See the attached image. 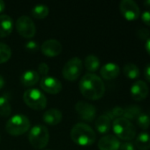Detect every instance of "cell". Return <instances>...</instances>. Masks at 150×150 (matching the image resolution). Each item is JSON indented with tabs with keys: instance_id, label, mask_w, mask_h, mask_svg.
Here are the masks:
<instances>
[{
	"instance_id": "ab89813d",
	"label": "cell",
	"mask_w": 150,
	"mask_h": 150,
	"mask_svg": "<svg viewBox=\"0 0 150 150\" xmlns=\"http://www.w3.org/2000/svg\"><path fill=\"white\" fill-rule=\"evenodd\" d=\"M43 150H44V149H43ZM45 150H48V149H45Z\"/></svg>"
},
{
	"instance_id": "603a6c76",
	"label": "cell",
	"mask_w": 150,
	"mask_h": 150,
	"mask_svg": "<svg viewBox=\"0 0 150 150\" xmlns=\"http://www.w3.org/2000/svg\"><path fill=\"white\" fill-rule=\"evenodd\" d=\"M124 75L129 79H137L140 76V69L134 63H126L123 68Z\"/></svg>"
},
{
	"instance_id": "83f0119b",
	"label": "cell",
	"mask_w": 150,
	"mask_h": 150,
	"mask_svg": "<svg viewBox=\"0 0 150 150\" xmlns=\"http://www.w3.org/2000/svg\"><path fill=\"white\" fill-rule=\"evenodd\" d=\"M107 115L109 116V118H110L111 120L113 119V118H116V119L121 118V117H123V115H124V108H122V107H120V106H116V107H114V108L111 110V112H110Z\"/></svg>"
},
{
	"instance_id": "cb8c5ba5",
	"label": "cell",
	"mask_w": 150,
	"mask_h": 150,
	"mask_svg": "<svg viewBox=\"0 0 150 150\" xmlns=\"http://www.w3.org/2000/svg\"><path fill=\"white\" fill-rule=\"evenodd\" d=\"M50 13V9L45 4H36L31 10V14L37 19H42L46 18Z\"/></svg>"
},
{
	"instance_id": "d4e9b609",
	"label": "cell",
	"mask_w": 150,
	"mask_h": 150,
	"mask_svg": "<svg viewBox=\"0 0 150 150\" xmlns=\"http://www.w3.org/2000/svg\"><path fill=\"white\" fill-rule=\"evenodd\" d=\"M11 113V106L9 99L2 96L0 97V115L3 117H8Z\"/></svg>"
},
{
	"instance_id": "4dcf8cb0",
	"label": "cell",
	"mask_w": 150,
	"mask_h": 150,
	"mask_svg": "<svg viewBox=\"0 0 150 150\" xmlns=\"http://www.w3.org/2000/svg\"><path fill=\"white\" fill-rule=\"evenodd\" d=\"M25 47L27 50L30 51V52H35L39 49V46L37 44L36 41H34V40H29L26 43L25 45Z\"/></svg>"
},
{
	"instance_id": "52a82bcc",
	"label": "cell",
	"mask_w": 150,
	"mask_h": 150,
	"mask_svg": "<svg viewBox=\"0 0 150 150\" xmlns=\"http://www.w3.org/2000/svg\"><path fill=\"white\" fill-rule=\"evenodd\" d=\"M82 61L79 57H73L64 65L62 75L68 81H75L80 77L82 72Z\"/></svg>"
},
{
	"instance_id": "f35d334b",
	"label": "cell",
	"mask_w": 150,
	"mask_h": 150,
	"mask_svg": "<svg viewBox=\"0 0 150 150\" xmlns=\"http://www.w3.org/2000/svg\"><path fill=\"white\" fill-rule=\"evenodd\" d=\"M0 143H1V136H0Z\"/></svg>"
},
{
	"instance_id": "8d00e7d4",
	"label": "cell",
	"mask_w": 150,
	"mask_h": 150,
	"mask_svg": "<svg viewBox=\"0 0 150 150\" xmlns=\"http://www.w3.org/2000/svg\"><path fill=\"white\" fill-rule=\"evenodd\" d=\"M4 7H5L4 2L3 0H0V12H2L4 10Z\"/></svg>"
},
{
	"instance_id": "7c38bea8",
	"label": "cell",
	"mask_w": 150,
	"mask_h": 150,
	"mask_svg": "<svg viewBox=\"0 0 150 150\" xmlns=\"http://www.w3.org/2000/svg\"><path fill=\"white\" fill-rule=\"evenodd\" d=\"M40 86L43 91L50 94H57L62 91V83L53 76H43L40 81Z\"/></svg>"
},
{
	"instance_id": "30bf717a",
	"label": "cell",
	"mask_w": 150,
	"mask_h": 150,
	"mask_svg": "<svg viewBox=\"0 0 150 150\" xmlns=\"http://www.w3.org/2000/svg\"><path fill=\"white\" fill-rule=\"evenodd\" d=\"M75 110L82 120L92 122L96 116V108L85 101H79L75 105Z\"/></svg>"
},
{
	"instance_id": "2e32d148",
	"label": "cell",
	"mask_w": 150,
	"mask_h": 150,
	"mask_svg": "<svg viewBox=\"0 0 150 150\" xmlns=\"http://www.w3.org/2000/svg\"><path fill=\"white\" fill-rule=\"evenodd\" d=\"M13 26L14 23L10 16L6 14L0 15V38L10 35L13 30Z\"/></svg>"
},
{
	"instance_id": "1f68e13d",
	"label": "cell",
	"mask_w": 150,
	"mask_h": 150,
	"mask_svg": "<svg viewBox=\"0 0 150 150\" xmlns=\"http://www.w3.org/2000/svg\"><path fill=\"white\" fill-rule=\"evenodd\" d=\"M119 150H135V146L133 142H125L120 145Z\"/></svg>"
},
{
	"instance_id": "74e56055",
	"label": "cell",
	"mask_w": 150,
	"mask_h": 150,
	"mask_svg": "<svg viewBox=\"0 0 150 150\" xmlns=\"http://www.w3.org/2000/svg\"><path fill=\"white\" fill-rule=\"evenodd\" d=\"M143 5L147 8L150 9V0H148V1H144L143 2Z\"/></svg>"
},
{
	"instance_id": "9a60e30c",
	"label": "cell",
	"mask_w": 150,
	"mask_h": 150,
	"mask_svg": "<svg viewBox=\"0 0 150 150\" xmlns=\"http://www.w3.org/2000/svg\"><path fill=\"white\" fill-rule=\"evenodd\" d=\"M101 76L105 80H112L117 78L120 74V68L114 62H108L100 69Z\"/></svg>"
},
{
	"instance_id": "4316f807",
	"label": "cell",
	"mask_w": 150,
	"mask_h": 150,
	"mask_svg": "<svg viewBox=\"0 0 150 150\" xmlns=\"http://www.w3.org/2000/svg\"><path fill=\"white\" fill-rule=\"evenodd\" d=\"M136 123L138 127L142 130H147L150 127V117L148 114L141 113L136 119Z\"/></svg>"
},
{
	"instance_id": "836d02e7",
	"label": "cell",
	"mask_w": 150,
	"mask_h": 150,
	"mask_svg": "<svg viewBox=\"0 0 150 150\" xmlns=\"http://www.w3.org/2000/svg\"><path fill=\"white\" fill-rule=\"evenodd\" d=\"M144 76H145L146 80L150 83V63L147 64L144 69Z\"/></svg>"
},
{
	"instance_id": "ba28073f",
	"label": "cell",
	"mask_w": 150,
	"mask_h": 150,
	"mask_svg": "<svg viewBox=\"0 0 150 150\" xmlns=\"http://www.w3.org/2000/svg\"><path fill=\"white\" fill-rule=\"evenodd\" d=\"M15 28L19 34L26 39L33 38L36 33V27L31 18L23 15L20 16L15 22Z\"/></svg>"
},
{
	"instance_id": "6da1fadb",
	"label": "cell",
	"mask_w": 150,
	"mask_h": 150,
	"mask_svg": "<svg viewBox=\"0 0 150 150\" xmlns=\"http://www.w3.org/2000/svg\"><path fill=\"white\" fill-rule=\"evenodd\" d=\"M80 93L89 100H98L105 93V85L101 77L94 73H88L81 77L79 84Z\"/></svg>"
},
{
	"instance_id": "44dd1931",
	"label": "cell",
	"mask_w": 150,
	"mask_h": 150,
	"mask_svg": "<svg viewBox=\"0 0 150 150\" xmlns=\"http://www.w3.org/2000/svg\"><path fill=\"white\" fill-rule=\"evenodd\" d=\"M100 64H101V62L99 58L95 54H88L85 58V61H84L85 68L90 73H94L97 71L100 68Z\"/></svg>"
},
{
	"instance_id": "5bb4252c",
	"label": "cell",
	"mask_w": 150,
	"mask_h": 150,
	"mask_svg": "<svg viewBox=\"0 0 150 150\" xmlns=\"http://www.w3.org/2000/svg\"><path fill=\"white\" fill-rule=\"evenodd\" d=\"M120 145L119 139L112 134L104 135L98 142V149L100 150H119Z\"/></svg>"
},
{
	"instance_id": "8fae6325",
	"label": "cell",
	"mask_w": 150,
	"mask_h": 150,
	"mask_svg": "<svg viewBox=\"0 0 150 150\" xmlns=\"http://www.w3.org/2000/svg\"><path fill=\"white\" fill-rule=\"evenodd\" d=\"M130 91L133 99L134 101L140 102L147 98L149 92V88L144 81L138 80L131 86Z\"/></svg>"
},
{
	"instance_id": "ac0fdd59",
	"label": "cell",
	"mask_w": 150,
	"mask_h": 150,
	"mask_svg": "<svg viewBox=\"0 0 150 150\" xmlns=\"http://www.w3.org/2000/svg\"><path fill=\"white\" fill-rule=\"evenodd\" d=\"M20 82L26 87L34 86L39 82V74L34 69L27 70L21 75Z\"/></svg>"
},
{
	"instance_id": "5b68a950",
	"label": "cell",
	"mask_w": 150,
	"mask_h": 150,
	"mask_svg": "<svg viewBox=\"0 0 150 150\" xmlns=\"http://www.w3.org/2000/svg\"><path fill=\"white\" fill-rule=\"evenodd\" d=\"M28 141L34 149H44L50 141V133L48 128L42 125H36L33 127L28 134Z\"/></svg>"
},
{
	"instance_id": "7a4b0ae2",
	"label": "cell",
	"mask_w": 150,
	"mask_h": 150,
	"mask_svg": "<svg viewBox=\"0 0 150 150\" xmlns=\"http://www.w3.org/2000/svg\"><path fill=\"white\" fill-rule=\"evenodd\" d=\"M72 141L80 146H89L96 141V134L93 128L86 123H77L71 130Z\"/></svg>"
},
{
	"instance_id": "9c48e42d",
	"label": "cell",
	"mask_w": 150,
	"mask_h": 150,
	"mask_svg": "<svg viewBox=\"0 0 150 150\" xmlns=\"http://www.w3.org/2000/svg\"><path fill=\"white\" fill-rule=\"evenodd\" d=\"M119 10L122 16L128 21H134L141 16V10L138 4L133 0L121 1Z\"/></svg>"
},
{
	"instance_id": "f1b7e54d",
	"label": "cell",
	"mask_w": 150,
	"mask_h": 150,
	"mask_svg": "<svg viewBox=\"0 0 150 150\" xmlns=\"http://www.w3.org/2000/svg\"><path fill=\"white\" fill-rule=\"evenodd\" d=\"M136 34H137V36H138L141 40H147L150 37V31L148 28L141 27L140 29L137 30Z\"/></svg>"
},
{
	"instance_id": "8992f818",
	"label": "cell",
	"mask_w": 150,
	"mask_h": 150,
	"mask_svg": "<svg viewBox=\"0 0 150 150\" xmlns=\"http://www.w3.org/2000/svg\"><path fill=\"white\" fill-rule=\"evenodd\" d=\"M25 104L31 109L42 111L47 105V98L45 95L38 89H29L23 94Z\"/></svg>"
},
{
	"instance_id": "277c9868",
	"label": "cell",
	"mask_w": 150,
	"mask_h": 150,
	"mask_svg": "<svg viewBox=\"0 0 150 150\" xmlns=\"http://www.w3.org/2000/svg\"><path fill=\"white\" fill-rule=\"evenodd\" d=\"M30 128V121L28 118L23 114L12 116L5 125L6 132L11 136H19L27 133Z\"/></svg>"
},
{
	"instance_id": "d590c367",
	"label": "cell",
	"mask_w": 150,
	"mask_h": 150,
	"mask_svg": "<svg viewBox=\"0 0 150 150\" xmlns=\"http://www.w3.org/2000/svg\"><path fill=\"white\" fill-rule=\"evenodd\" d=\"M4 84H5V81H4V77L0 75V90L4 88Z\"/></svg>"
},
{
	"instance_id": "f546056e",
	"label": "cell",
	"mask_w": 150,
	"mask_h": 150,
	"mask_svg": "<svg viewBox=\"0 0 150 150\" xmlns=\"http://www.w3.org/2000/svg\"><path fill=\"white\" fill-rule=\"evenodd\" d=\"M49 70H50V68L48 66L47 63L45 62H41L39 65H38V68H37V73L42 75V76H46L47 74L49 73Z\"/></svg>"
},
{
	"instance_id": "d6986e66",
	"label": "cell",
	"mask_w": 150,
	"mask_h": 150,
	"mask_svg": "<svg viewBox=\"0 0 150 150\" xmlns=\"http://www.w3.org/2000/svg\"><path fill=\"white\" fill-rule=\"evenodd\" d=\"M111 120L109 118V116L107 114H103V115H101L100 117H98L95 123L97 132L102 134H107L111 130Z\"/></svg>"
},
{
	"instance_id": "e575fe53",
	"label": "cell",
	"mask_w": 150,
	"mask_h": 150,
	"mask_svg": "<svg viewBox=\"0 0 150 150\" xmlns=\"http://www.w3.org/2000/svg\"><path fill=\"white\" fill-rule=\"evenodd\" d=\"M145 48H146V51L148 52V54L150 55V37L146 40V43H145Z\"/></svg>"
},
{
	"instance_id": "e0dca14e",
	"label": "cell",
	"mask_w": 150,
	"mask_h": 150,
	"mask_svg": "<svg viewBox=\"0 0 150 150\" xmlns=\"http://www.w3.org/2000/svg\"><path fill=\"white\" fill-rule=\"evenodd\" d=\"M62 119L63 114L57 109H50L46 111L42 115V120L50 126H56L59 124Z\"/></svg>"
},
{
	"instance_id": "484cf974",
	"label": "cell",
	"mask_w": 150,
	"mask_h": 150,
	"mask_svg": "<svg viewBox=\"0 0 150 150\" xmlns=\"http://www.w3.org/2000/svg\"><path fill=\"white\" fill-rule=\"evenodd\" d=\"M11 56V47L4 44L0 42V64L6 62Z\"/></svg>"
},
{
	"instance_id": "ffe728a7",
	"label": "cell",
	"mask_w": 150,
	"mask_h": 150,
	"mask_svg": "<svg viewBox=\"0 0 150 150\" xmlns=\"http://www.w3.org/2000/svg\"><path fill=\"white\" fill-rule=\"evenodd\" d=\"M135 148L138 150L150 149V134L147 132L140 133L135 140Z\"/></svg>"
},
{
	"instance_id": "4fadbf2b",
	"label": "cell",
	"mask_w": 150,
	"mask_h": 150,
	"mask_svg": "<svg viewBox=\"0 0 150 150\" xmlns=\"http://www.w3.org/2000/svg\"><path fill=\"white\" fill-rule=\"evenodd\" d=\"M62 44L57 40H47L41 46L42 53L47 57H55L62 52Z\"/></svg>"
},
{
	"instance_id": "3957f363",
	"label": "cell",
	"mask_w": 150,
	"mask_h": 150,
	"mask_svg": "<svg viewBox=\"0 0 150 150\" xmlns=\"http://www.w3.org/2000/svg\"><path fill=\"white\" fill-rule=\"evenodd\" d=\"M112 129L116 137L123 141H132L136 136V127L132 121L124 117L115 119L112 124Z\"/></svg>"
},
{
	"instance_id": "7402d4cb",
	"label": "cell",
	"mask_w": 150,
	"mask_h": 150,
	"mask_svg": "<svg viewBox=\"0 0 150 150\" xmlns=\"http://www.w3.org/2000/svg\"><path fill=\"white\" fill-rule=\"evenodd\" d=\"M142 113L141 108L139 107L136 105H128L126 108H124V115L123 117L128 120H133L140 116V114Z\"/></svg>"
},
{
	"instance_id": "d6a6232c",
	"label": "cell",
	"mask_w": 150,
	"mask_h": 150,
	"mask_svg": "<svg viewBox=\"0 0 150 150\" xmlns=\"http://www.w3.org/2000/svg\"><path fill=\"white\" fill-rule=\"evenodd\" d=\"M141 19L145 25L150 26V10L143 11V13L141 14Z\"/></svg>"
}]
</instances>
